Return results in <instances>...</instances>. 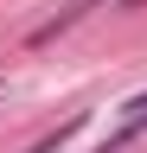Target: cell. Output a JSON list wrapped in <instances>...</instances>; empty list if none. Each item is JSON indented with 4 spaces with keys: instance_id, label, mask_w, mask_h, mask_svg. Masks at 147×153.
Segmentation results:
<instances>
[{
    "instance_id": "cell-2",
    "label": "cell",
    "mask_w": 147,
    "mask_h": 153,
    "mask_svg": "<svg viewBox=\"0 0 147 153\" xmlns=\"http://www.w3.org/2000/svg\"><path fill=\"white\" fill-rule=\"evenodd\" d=\"M77 128H83V115H70V121H64V128H51V134H45V140H32L26 153H58V147H64V140H70V134H77Z\"/></svg>"
},
{
    "instance_id": "cell-1",
    "label": "cell",
    "mask_w": 147,
    "mask_h": 153,
    "mask_svg": "<svg viewBox=\"0 0 147 153\" xmlns=\"http://www.w3.org/2000/svg\"><path fill=\"white\" fill-rule=\"evenodd\" d=\"M141 134H147V96H134V102H128V121L102 140V153H122L128 140H141Z\"/></svg>"
}]
</instances>
